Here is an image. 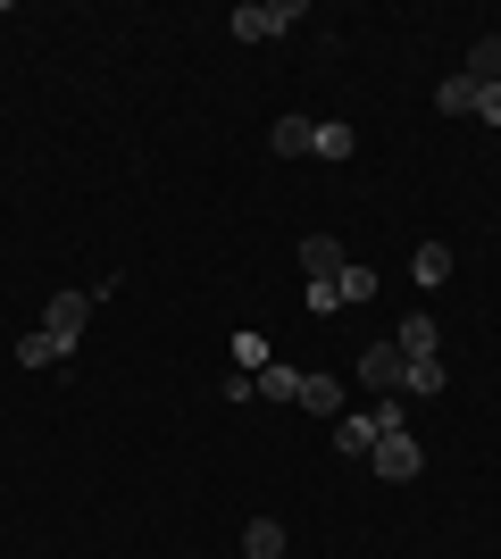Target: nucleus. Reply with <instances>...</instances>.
Here are the masks:
<instances>
[{
    "label": "nucleus",
    "mask_w": 501,
    "mask_h": 559,
    "mask_svg": "<svg viewBox=\"0 0 501 559\" xmlns=\"http://www.w3.org/2000/svg\"><path fill=\"white\" fill-rule=\"evenodd\" d=\"M393 343H402V359H443V334H434L427 309H409L402 326H393Z\"/></svg>",
    "instance_id": "nucleus-7"
},
{
    "label": "nucleus",
    "mask_w": 501,
    "mask_h": 559,
    "mask_svg": "<svg viewBox=\"0 0 501 559\" xmlns=\"http://www.w3.org/2000/svg\"><path fill=\"white\" fill-rule=\"evenodd\" d=\"M285 551V518H251V535H242V559H276Z\"/></svg>",
    "instance_id": "nucleus-14"
},
{
    "label": "nucleus",
    "mask_w": 501,
    "mask_h": 559,
    "mask_svg": "<svg viewBox=\"0 0 501 559\" xmlns=\"http://www.w3.org/2000/svg\"><path fill=\"white\" fill-rule=\"evenodd\" d=\"M251 393H260V401H301V368H285V359H267V368L251 376Z\"/></svg>",
    "instance_id": "nucleus-10"
},
{
    "label": "nucleus",
    "mask_w": 501,
    "mask_h": 559,
    "mask_svg": "<svg viewBox=\"0 0 501 559\" xmlns=\"http://www.w3.org/2000/svg\"><path fill=\"white\" fill-rule=\"evenodd\" d=\"M409 276H418V284L434 293V284L452 276V242H418V251H409Z\"/></svg>",
    "instance_id": "nucleus-11"
},
{
    "label": "nucleus",
    "mask_w": 501,
    "mask_h": 559,
    "mask_svg": "<svg viewBox=\"0 0 501 559\" xmlns=\"http://www.w3.org/2000/svg\"><path fill=\"white\" fill-rule=\"evenodd\" d=\"M84 326H93V293H50V309H43V326H34V334H50V350L68 359V350L84 343Z\"/></svg>",
    "instance_id": "nucleus-2"
},
{
    "label": "nucleus",
    "mask_w": 501,
    "mask_h": 559,
    "mask_svg": "<svg viewBox=\"0 0 501 559\" xmlns=\"http://www.w3.org/2000/svg\"><path fill=\"white\" fill-rule=\"evenodd\" d=\"M477 117H485V126H501V84H477Z\"/></svg>",
    "instance_id": "nucleus-20"
},
{
    "label": "nucleus",
    "mask_w": 501,
    "mask_h": 559,
    "mask_svg": "<svg viewBox=\"0 0 501 559\" xmlns=\"http://www.w3.org/2000/svg\"><path fill=\"white\" fill-rule=\"evenodd\" d=\"M235 359H242V376H260V368H267V343L242 326V334H235Z\"/></svg>",
    "instance_id": "nucleus-19"
},
{
    "label": "nucleus",
    "mask_w": 501,
    "mask_h": 559,
    "mask_svg": "<svg viewBox=\"0 0 501 559\" xmlns=\"http://www.w3.org/2000/svg\"><path fill=\"white\" fill-rule=\"evenodd\" d=\"M17 368H59V350H50V334H25V343H17Z\"/></svg>",
    "instance_id": "nucleus-18"
},
{
    "label": "nucleus",
    "mask_w": 501,
    "mask_h": 559,
    "mask_svg": "<svg viewBox=\"0 0 501 559\" xmlns=\"http://www.w3.org/2000/svg\"><path fill=\"white\" fill-rule=\"evenodd\" d=\"M402 343H368L359 350V384H368V393H393V384H402Z\"/></svg>",
    "instance_id": "nucleus-4"
},
{
    "label": "nucleus",
    "mask_w": 501,
    "mask_h": 559,
    "mask_svg": "<svg viewBox=\"0 0 501 559\" xmlns=\"http://www.w3.org/2000/svg\"><path fill=\"white\" fill-rule=\"evenodd\" d=\"M443 384H452V368H443V359H409V368H402V393H409V401H434Z\"/></svg>",
    "instance_id": "nucleus-9"
},
{
    "label": "nucleus",
    "mask_w": 501,
    "mask_h": 559,
    "mask_svg": "<svg viewBox=\"0 0 501 559\" xmlns=\"http://www.w3.org/2000/svg\"><path fill=\"white\" fill-rule=\"evenodd\" d=\"M343 267H351V259H343V242H334V234H310V242H301V276H310V284H334Z\"/></svg>",
    "instance_id": "nucleus-6"
},
{
    "label": "nucleus",
    "mask_w": 501,
    "mask_h": 559,
    "mask_svg": "<svg viewBox=\"0 0 501 559\" xmlns=\"http://www.w3.org/2000/svg\"><path fill=\"white\" fill-rule=\"evenodd\" d=\"M460 75H477V84H501V34H485L477 50H468V68Z\"/></svg>",
    "instance_id": "nucleus-16"
},
{
    "label": "nucleus",
    "mask_w": 501,
    "mask_h": 559,
    "mask_svg": "<svg viewBox=\"0 0 501 559\" xmlns=\"http://www.w3.org/2000/svg\"><path fill=\"white\" fill-rule=\"evenodd\" d=\"M310 142H318V126H310V117H276V126H267V151H276V159H301Z\"/></svg>",
    "instance_id": "nucleus-8"
},
{
    "label": "nucleus",
    "mask_w": 501,
    "mask_h": 559,
    "mask_svg": "<svg viewBox=\"0 0 501 559\" xmlns=\"http://www.w3.org/2000/svg\"><path fill=\"white\" fill-rule=\"evenodd\" d=\"M434 109H443V117H477V75H443Z\"/></svg>",
    "instance_id": "nucleus-13"
},
{
    "label": "nucleus",
    "mask_w": 501,
    "mask_h": 559,
    "mask_svg": "<svg viewBox=\"0 0 501 559\" xmlns=\"http://www.w3.org/2000/svg\"><path fill=\"white\" fill-rule=\"evenodd\" d=\"M377 409H351V418H334V451H343V460H368V451H377Z\"/></svg>",
    "instance_id": "nucleus-5"
},
{
    "label": "nucleus",
    "mask_w": 501,
    "mask_h": 559,
    "mask_svg": "<svg viewBox=\"0 0 501 559\" xmlns=\"http://www.w3.org/2000/svg\"><path fill=\"white\" fill-rule=\"evenodd\" d=\"M285 25H301V0H242V9H235L242 43H276Z\"/></svg>",
    "instance_id": "nucleus-3"
},
{
    "label": "nucleus",
    "mask_w": 501,
    "mask_h": 559,
    "mask_svg": "<svg viewBox=\"0 0 501 559\" xmlns=\"http://www.w3.org/2000/svg\"><path fill=\"white\" fill-rule=\"evenodd\" d=\"M301 409L310 418H343V384L334 376H301Z\"/></svg>",
    "instance_id": "nucleus-12"
},
{
    "label": "nucleus",
    "mask_w": 501,
    "mask_h": 559,
    "mask_svg": "<svg viewBox=\"0 0 501 559\" xmlns=\"http://www.w3.org/2000/svg\"><path fill=\"white\" fill-rule=\"evenodd\" d=\"M310 151H318V159H351V151H359V134H351V126H343V117H326Z\"/></svg>",
    "instance_id": "nucleus-15"
},
{
    "label": "nucleus",
    "mask_w": 501,
    "mask_h": 559,
    "mask_svg": "<svg viewBox=\"0 0 501 559\" xmlns=\"http://www.w3.org/2000/svg\"><path fill=\"white\" fill-rule=\"evenodd\" d=\"M377 426H384V435H377V451H368V467H377L384 485H409V476L427 467V451H418V435H409V418H402V409H393V401H384V409H377Z\"/></svg>",
    "instance_id": "nucleus-1"
},
{
    "label": "nucleus",
    "mask_w": 501,
    "mask_h": 559,
    "mask_svg": "<svg viewBox=\"0 0 501 559\" xmlns=\"http://www.w3.org/2000/svg\"><path fill=\"white\" fill-rule=\"evenodd\" d=\"M334 293H343V309H351V301H368V293H377V267H359V259H351V267L334 276Z\"/></svg>",
    "instance_id": "nucleus-17"
}]
</instances>
